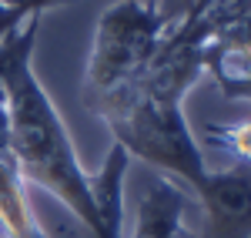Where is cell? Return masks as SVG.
I'll list each match as a JSON object with an SVG mask.
<instances>
[{
    "label": "cell",
    "mask_w": 251,
    "mask_h": 238,
    "mask_svg": "<svg viewBox=\"0 0 251 238\" xmlns=\"http://www.w3.org/2000/svg\"><path fill=\"white\" fill-rule=\"evenodd\" d=\"M0 235L3 238H50L27 198V181L10 151H0Z\"/></svg>",
    "instance_id": "cell-7"
},
{
    "label": "cell",
    "mask_w": 251,
    "mask_h": 238,
    "mask_svg": "<svg viewBox=\"0 0 251 238\" xmlns=\"http://www.w3.org/2000/svg\"><path fill=\"white\" fill-rule=\"evenodd\" d=\"M0 238H3V235H0Z\"/></svg>",
    "instance_id": "cell-11"
},
{
    "label": "cell",
    "mask_w": 251,
    "mask_h": 238,
    "mask_svg": "<svg viewBox=\"0 0 251 238\" xmlns=\"http://www.w3.org/2000/svg\"><path fill=\"white\" fill-rule=\"evenodd\" d=\"M40 17H27L10 37L0 44L3 51V94H7V141L27 185H37L80 221L84 235L97 238V212L91 195V171H84L67 124L57 114L50 94L44 91L34 71Z\"/></svg>",
    "instance_id": "cell-1"
},
{
    "label": "cell",
    "mask_w": 251,
    "mask_h": 238,
    "mask_svg": "<svg viewBox=\"0 0 251 238\" xmlns=\"http://www.w3.org/2000/svg\"><path fill=\"white\" fill-rule=\"evenodd\" d=\"M64 3H74V0H0V7L14 10L20 17H40L44 10H54V7H64Z\"/></svg>",
    "instance_id": "cell-9"
},
{
    "label": "cell",
    "mask_w": 251,
    "mask_h": 238,
    "mask_svg": "<svg viewBox=\"0 0 251 238\" xmlns=\"http://www.w3.org/2000/svg\"><path fill=\"white\" fill-rule=\"evenodd\" d=\"M131 155L111 144L104 164L91 171V195H94V212H97V238H124V178H127Z\"/></svg>",
    "instance_id": "cell-6"
},
{
    "label": "cell",
    "mask_w": 251,
    "mask_h": 238,
    "mask_svg": "<svg viewBox=\"0 0 251 238\" xmlns=\"http://www.w3.org/2000/svg\"><path fill=\"white\" fill-rule=\"evenodd\" d=\"M174 20V3L117 0L94 27V44L84 71V107L97 114L104 104L127 94L148 74L161 40Z\"/></svg>",
    "instance_id": "cell-3"
},
{
    "label": "cell",
    "mask_w": 251,
    "mask_h": 238,
    "mask_svg": "<svg viewBox=\"0 0 251 238\" xmlns=\"http://www.w3.org/2000/svg\"><path fill=\"white\" fill-rule=\"evenodd\" d=\"M204 144L214 155H225L231 168H251V118L241 121H208L204 124Z\"/></svg>",
    "instance_id": "cell-8"
},
{
    "label": "cell",
    "mask_w": 251,
    "mask_h": 238,
    "mask_svg": "<svg viewBox=\"0 0 251 238\" xmlns=\"http://www.w3.org/2000/svg\"><path fill=\"white\" fill-rule=\"evenodd\" d=\"M248 101H251V98H248Z\"/></svg>",
    "instance_id": "cell-12"
},
{
    "label": "cell",
    "mask_w": 251,
    "mask_h": 238,
    "mask_svg": "<svg viewBox=\"0 0 251 238\" xmlns=\"http://www.w3.org/2000/svg\"><path fill=\"white\" fill-rule=\"evenodd\" d=\"M204 71L228 101L251 98V10L214 30L204 47Z\"/></svg>",
    "instance_id": "cell-5"
},
{
    "label": "cell",
    "mask_w": 251,
    "mask_h": 238,
    "mask_svg": "<svg viewBox=\"0 0 251 238\" xmlns=\"http://www.w3.org/2000/svg\"><path fill=\"white\" fill-rule=\"evenodd\" d=\"M0 111H7V94H3V51H0Z\"/></svg>",
    "instance_id": "cell-10"
},
{
    "label": "cell",
    "mask_w": 251,
    "mask_h": 238,
    "mask_svg": "<svg viewBox=\"0 0 251 238\" xmlns=\"http://www.w3.org/2000/svg\"><path fill=\"white\" fill-rule=\"evenodd\" d=\"M204 238H251V168H218L201 195Z\"/></svg>",
    "instance_id": "cell-4"
},
{
    "label": "cell",
    "mask_w": 251,
    "mask_h": 238,
    "mask_svg": "<svg viewBox=\"0 0 251 238\" xmlns=\"http://www.w3.org/2000/svg\"><path fill=\"white\" fill-rule=\"evenodd\" d=\"M94 118L111 128L114 141L131 158L164 171L171 181L188 185L198 198L211 185V168L204 164L201 148L194 144L181 94L137 84L117 101L104 104Z\"/></svg>",
    "instance_id": "cell-2"
}]
</instances>
